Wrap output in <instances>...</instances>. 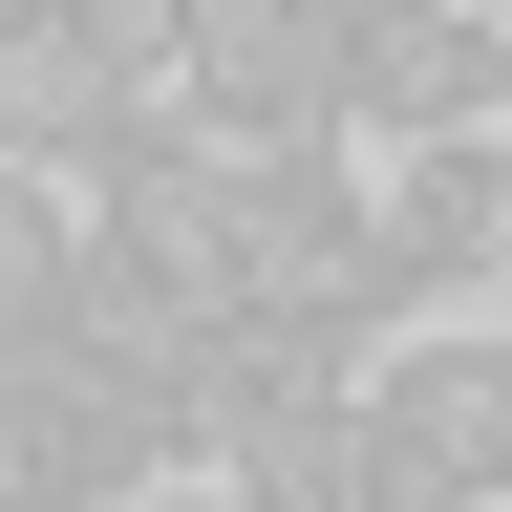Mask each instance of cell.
I'll list each match as a JSON object with an SVG mask.
<instances>
[{
  "instance_id": "cell-1",
  "label": "cell",
  "mask_w": 512,
  "mask_h": 512,
  "mask_svg": "<svg viewBox=\"0 0 512 512\" xmlns=\"http://www.w3.org/2000/svg\"><path fill=\"white\" fill-rule=\"evenodd\" d=\"M171 43H192V150H214V171L342 150V43H363V0H171Z\"/></svg>"
},
{
  "instance_id": "cell-2",
  "label": "cell",
  "mask_w": 512,
  "mask_h": 512,
  "mask_svg": "<svg viewBox=\"0 0 512 512\" xmlns=\"http://www.w3.org/2000/svg\"><path fill=\"white\" fill-rule=\"evenodd\" d=\"M235 320H299V342H384V235H363V150L235 171Z\"/></svg>"
},
{
  "instance_id": "cell-3",
  "label": "cell",
  "mask_w": 512,
  "mask_h": 512,
  "mask_svg": "<svg viewBox=\"0 0 512 512\" xmlns=\"http://www.w3.org/2000/svg\"><path fill=\"white\" fill-rule=\"evenodd\" d=\"M363 470L406 491V512H512V342H427L406 363H363Z\"/></svg>"
},
{
  "instance_id": "cell-4",
  "label": "cell",
  "mask_w": 512,
  "mask_h": 512,
  "mask_svg": "<svg viewBox=\"0 0 512 512\" xmlns=\"http://www.w3.org/2000/svg\"><path fill=\"white\" fill-rule=\"evenodd\" d=\"M491 107H512L491 0H363V43H342V150H448V128H491Z\"/></svg>"
},
{
  "instance_id": "cell-5",
  "label": "cell",
  "mask_w": 512,
  "mask_h": 512,
  "mask_svg": "<svg viewBox=\"0 0 512 512\" xmlns=\"http://www.w3.org/2000/svg\"><path fill=\"white\" fill-rule=\"evenodd\" d=\"M363 235H384V299H470L491 256H512V150L491 128H448V150H363Z\"/></svg>"
},
{
  "instance_id": "cell-6",
  "label": "cell",
  "mask_w": 512,
  "mask_h": 512,
  "mask_svg": "<svg viewBox=\"0 0 512 512\" xmlns=\"http://www.w3.org/2000/svg\"><path fill=\"white\" fill-rule=\"evenodd\" d=\"M0 406H22V448H43V512H150V491H192L171 470V406L128 363H86V342H64L43 384H0Z\"/></svg>"
},
{
  "instance_id": "cell-7",
  "label": "cell",
  "mask_w": 512,
  "mask_h": 512,
  "mask_svg": "<svg viewBox=\"0 0 512 512\" xmlns=\"http://www.w3.org/2000/svg\"><path fill=\"white\" fill-rule=\"evenodd\" d=\"M192 491H235V512H342V491H363V406H256Z\"/></svg>"
},
{
  "instance_id": "cell-8",
  "label": "cell",
  "mask_w": 512,
  "mask_h": 512,
  "mask_svg": "<svg viewBox=\"0 0 512 512\" xmlns=\"http://www.w3.org/2000/svg\"><path fill=\"white\" fill-rule=\"evenodd\" d=\"M0 512H43V448H22V406H0Z\"/></svg>"
},
{
  "instance_id": "cell-9",
  "label": "cell",
  "mask_w": 512,
  "mask_h": 512,
  "mask_svg": "<svg viewBox=\"0 0 512 512\" xmlns=\"http://www.w3.org/2000/svg\"><path fill=\"white\" fill-rule=\"evenodd\" d=\"M342 512H406V491H384V470H363V491H342Z\"/></svg>"
},
{
  "instance_id": "cell-10",
  "label": "cell",
  "mask_w": 512,
  "mask_h": 512,
  "mask_svg": "<svg viewBox=\"0 0 512 512\" xmlns=\"http://www.w3.org/2000/svg\"><path fill=\"white\" fill-rule=\"evenodd\" d=\"M150 512H235V491H150Z\"/></svg>"
}]
</instances>
